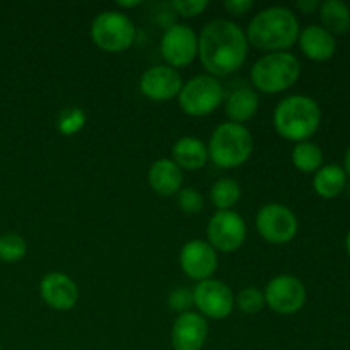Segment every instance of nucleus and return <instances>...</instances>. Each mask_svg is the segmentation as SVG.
<instances>
[{
  "label": "nucleus",
  "instance_id": "20e7f679",
  "mask_svg": "<svg viewBox=\"0 0 350 350\" xmlns=\"http://www.w3.org/2000/svg\"><path fill=\"white\" fill-rule=\"evenodd\" d=\"M208 159L224 170L243 166L252 157L253 137L245 125L239 123H221L212 132L208 142Z\"/></svg>",
  "mask_w": 350,
  "mask_h": 350
},
{
  "label": "nucleus",
  "instance_id": "bb28decb",
  "mask_svg": "<svg viewBox=\"0 0 350 350\" xmlns=\"http://www.w3.org/2000/svg\"><path fill=\"white\" fill-rule=\"evenodd\" d=\"M85 120H88V116H85V113L82 111L81 108L64 109V111L60 113V116H58L57 122L58 132H60L62 135H74V133L81 132V130L84 129Z\"/></svg>",
  "mask_w": 350,
  "mask_h": 350
},
{
  "label": "nucleus",
  "instance_id": "f3484780",
  "mask_svg": "<svg viewBox=\"0 0 350 350\" xmlns=\"http://www.w3.org/2000/svg\"><path fill=\"white\" fill-rule=\"evenodd\" d=\"M147 180H149L150 188L157 195L173 197V195H178V191L181 190V185H183V171H181V167L173 159L163 157V159H157L150 164Z\"/></svg>",
  "mask_w": 350,
  "mask_h": 350
},
{
  "label": "nucleus",
  "instance_id": "c9c22d12",
  "mask_svg": "<svg viewBox=\"0 0 350 350\" xmlns=\"http://www.w3.org/2000/svg\"><path fill=\"white\" fill-rule=\"evenodd\" d=\"M345 188H347V190H349V197H350V185H347V187H345Z\"/></svg>",
  "mask_w": 350,
  "mask_h": 350
},
{
  "label": "nucleus",
  "instance_id": "7ed1b4c3",
  "mask_svg": "<svg viewBox=\"0 0 350 350\" xmlns=\"http://www.w3.org/2000/svg\"><path fill=\"white\" fill-rule=\"evenodd\" d=\"M321 109L310 96L296 94L284 98L273 111V126L280 137L293 142H304L318 130Z\"/></svg>",
  "mask_w": 350,
  "mask_h": 350
},
{
  "label": "nucleus",
  "instance_id": "a878e982",
  "mask_svg": "<svg viewBox=\"0 0 350 350\" xmlns=\"http://www.w3.org/2000/svg\"><path fill=\"white\" fill-rule=\"evenodd\" d=\"M234 304L245 314H256L265 308V296L256 287H246L234 297Z\"/></svg>",
  "mask_w": 350,
  "mask_h": 350
},
{
  "label": "nucleus",
  "instance_id": "dca6fc26",
  "mask_svg": "<svg viewBox=\"0 0 350 350\" xmlns=\"http://www.w3.org/2000/svg\"><path fill=\"white\" fill-rule=\"evenodd\" d=\"M40 294L46 306L57 311H68L77 304L79 287L62 272H51L41 279Z\"/></svg>",
  "mask_w": 350,
  "mask_h": 350
},
{
  "label": "nucleus",
  "instance_id": "393cba45",
  "mask_svg": "<svg viewBox=\"0 0 350 350\" xmlns=\"http://www.w3.org/2000/svg\"><path fill=\"white\" fill-rule=\"evenodd\" d=\"M27 245L23 236L16 232H5L0 236V262L16 263L26 256Z\"/></svg>",
  "mask_w": 350,
  "mask_h": 350
},
{
  "label": "nucleus",
  "instance_id": "c85d7f7f",
  "mask_svg": "<svg viewBox=\"0 0 350 350\" xmlns=\"http://www.w3.org/2000/svg\"><path fill=\"white\" fill-rule=\"evenodd\" d=\"M167 306L171 311H176L180 314L190 311V308L195 306L193 291L187 289V287H178V289L171 291L170 297H167Z\"/></svg>",
  "mask_w": 350,
  "mask_h": 350
},
{
  "label": "nucleus",
  "instance_id": "2eb2a0df",
  "mask_svg": "<svg viewBox=\"0 0 350 350\" xmlns=\"http://www.w3.org/2000/svg\"><path fill=\"white\" fill-rule=\"evenodd\" d=\"M208 335L207 320L200 313L187 311L178 314L171 328V345L174 350H202Z\"/></svg>",
  "mask_w": 350,
  "mask_h": 350
},
{
  "label": "nucleus",
  "instance_id": "72a5a7b5",
  "mask_svg": "<svg viewBox=\"0 0 350 350\" xmlns=\"http://www.w3.org/2000/svg\"><path fill=\"white\" fill-rule=\"evenodd\" d=\"M344 164H345V167H344L345 174H349V176H350V147L347 149V152H345V161H344Z\"/></svg>",
  "mask_w": 350,
  "mask_h": 350
},
{
  "label": "nucleus",
  "instance_id": "f257e3e1",
  "mask_svg": "<svg viewBox=\"0 0 350 350\" xmlns=\"http://www.w3.org/2000/svg\"><path fill=\"white\" fill-rule=\"evenodd\" d=\"M246 55V34L232 21H211L198 36V58L212 77H226L236 72L245 64Z\"/></svg>",
  "mask_w": 350,
  "mask_h": 350
},
{
  "label": "nucleus",
  "instance_id": "f704fd0d",
  "mask_svg": "<svg viewBox=\"0 0 350 350\" xmlns=\"http://www.w3.org/2000/svg\"><path fill=\"white\" fill-rule=\"evenodd\" d=\"M345 248H347V253H349V256H350V231H349L347 238H345Z\"/></svg>",
  "mask_w": 350,
  "mask_h": 350
},
{
  "label": "nucleus",
  "instance_id": "7c9ffc66",
  "mask_svg": "<svg viewBox=\"0 0 350 350\" xmlns=\"http://www.w3.org/2000/svg\"><path fill=\"white\" fill-rule=\"evenodd\" d=\"M224 9L228 10L231 16H245L248 14L250 10L253 9V2L252 0H226L224 2Z\"/></svg>",
  "mask_w": 350,
  "mask_h": 350
},
{
  "label": "nucleus",
  "instance_id": "9d476101",
  "mask_svg": "<svg viewBox=\"0 0 350 350\" xmlns=\"http://www.w3.org/2000/svg\"><path fill=\"white\" fill-rule=\"evenodd\" d=\"M265 306L279 314H294L306 303V287L297 277L279 275L263 291Z\"/></svg>",
  "mask_w": 350,
  "mask_h": 350
},
{
  "label": "nucleus",
  "instance_id": "39448f33",
  "mask_svg": "<svg viewBox=\"0 0 350 350\" xmlns=\"http://www.w3.org/2000/svg\"><path fill=\"white\" fill-rule=\"evenodd\" d=\"M299 75V60L289 51H273L263 55L250 72L253 88L265 94H277L293 88Z\"/></svg>",
  "mask_w": 350,
  "mask_h": 350
},
{
  "label": "nucleus",
  "instance_id": "6e6552de",
  "mask_svg": "<svg viewBox=\"0 0 350 350\" xmlns=\"http://www.w3.org/2000/svg\"><path fill=\"white\" fill-rule=\"evenodd\" d=\"M297 217L282 204H267L256 214V229L265 241L272 245H286L297 234Z\"/></svg>",
  "mask_w": 350,
  "mask_h": 350
},
{
  "label": "nucleus",
  "instance_id": "5701e85b",
  "mask_svg": "<svg viewBox=\"0 0 350 350\" xmlns=\"http://www.w3.org/2000/svg\"><path fill=\"white\" fill-rule=\"evenodd\" d=\"M211 200L219 211H232L241 200V187L232 178H221L211 188Z\"/></svg>",
  "mask_w": 350,
  "mask_h": 350
},
{
  "label": "nucleus",
  "instance_id": "423d86ee",
  "mask_svg": "<svg viewBox=\"0 0 350 350\" xmlns=\"http://www.w3.org/2000/svg\"><path fill=\"white\" fill-rule=\"evenodd\" d=\"M135 24L126 14L118 10H105L98 14L91 24L92 41L109 53L129 50L135 41Z\"/></svg>",
  "mask_w": 350,
  "mask_h": 350
},
{
  "label": "nucleus",
  "instance_id": "c756f323",
  "mask_svg": "<svg viewBox=\"0 0 350 350\" xmlns=\"http://www.w3.org/2000/svg\"><path fill=\"white\" fill-rule=\"evenodd\" d=\"M171 9L183 17H197L208 7V0H174Z\"/></svg>",
  "mask_w": 350,
  "mask_h": 350
},
{
  "label": "nucleus",
  "instance_id": "f03ea898",
  "mask_svg": "<svg viewBox=\"0 0 350 350\" xmlns=\"http://www.w3.org/2000/svg\"><path fill=\"white\" fill-rule=\"evenodd\" d=\"M299 21L287 7H267L260 10L246 29L248 44L263 51H286L299 38Z\"/></svg>",
  "mask_w": 350,
  "mask_h": 350
},
{
  "label": "nucleus",
  "instance_id": "412c9836",
  "mask_svg": "<svg viewBox=\"0 0 350 350\" xmlns=\"http://www.w3.org/2000/svg\"><path fill=\"white\" fill-rule=\"evenodd\" d=\"M313 187L320 197L335 198L347 187V174L337 164L321 166L313 178Z\"/></svg>",
  "mask_w": 350,
  "mask_h": 350
},
{
  "label": "nucleus",
  "instance_id": "f8f14e48",
  "mask_svg": "<svg viewBox=\"0 0 350 350\" xmlns=\"http://www.w3.org/2000/svg\"><path fill=\"white\" fill-rule=\"evenodd\" d=\"M193 303L202 317L224 320L234 310V296L229 286L215 279L202 280L193 289Z\"/></svg>",
  "mask_w": 350,
  "mask_h": 350
},
{
  "label": "nucleus",
  "instance_id": "6ab92c4d",
  "mask_svg": "<svg viewBox=\"0 0 350 350\" xmlns=\"http://www.w3.org/2000/svg\"><path fill=\"white\" fill-rule=\"evenodd\" d=\"M258 106L260 99L255 89L241 85L229 94L228 101H226V115L232 123L243 125L255 116V113L258 111Z\"/></svg>",
  "mask_w": 350,
  "mask_h": 350
},
{
  "label": "nucleus",
  "instance_id": "b1692460",
  "mask_svg": "<svg viewBox=\"0 0 350 350\" xmlns=\"http://www.w3.org/2000/svg\"><path fill=\"white\" fill-rule=\"evenodd\" d=\"M293 164L303 173H314L323 164V152L317 144L304 140L293 149Z\"/></svg>",
  "mask_w": 350,
  "mask_h": 350
},
{
  "label": "nucleus",
  "instance_id": "2f4dec72",
  "mask_svg": "<svg viewBox=\"0 0 350 350\" xmlns=\"http://www.w3.org/2000/svg\"><path fill=\"white\" fill-rule=\"evenodd\" d=\"M321 3L318 0H297L296 2V9L299 10L301 14H313L314 10L320 9Z\"/></svg>",
  "mask_w": 350,
  "mask_h": 350
},
{
  "label": "nucleus",
  "instance_id": "cd10ccee",
  "mask_svg": "<svg viewBox=\"0 0 350 350\" xmlns=\"http://www.w3.org/2000/svg\"><path fill=\"white\" fill-rule=\"evenodd\" d=\"M178 207L185 212V214H198L204 208V197L197 188H181L178 191Z\"/></svg>",
  "mask_w": 350,
  "mask_h": 350
},
{
  "label": "nucleus",
  "instance_id": "473e14b6",
  "mask_svg": "<svg viewBox=\"0 0 350 350\" xmlns=\"http://www.w3.org/2000/svg\"><path fill=\"white\" fill-rule=\"evenodd\" d=\"M116 5H118L120 9H133V7L142 5V2H139V0H130V2H123V0H118V2H116Z\"/></svg>",
  "mask_w": 350,
  "mask_h": 350
},
{
  "label": "nucleus",
  "instance_id": "4468645a",
  "mask_svg": "<svg viewBox=\"0 0 350 350\" xmlns=\"http://www.w3.org/2000/svg\"><path fill=\"white\" fill-rule=\"evenodd\" d=\"M139 88L140 92L152 101H170L180 94L183 81L176 68L170 65H156L144 72Z\"/></svg>",
  "mask_w": 350,
  "mask_h": 350
},
{
  "label": "nucleus",
  "instance_id": "4be33fe9",
  "mask_svg": "<svg viewBox=\"0 0 350 350\" xmlns=\"http://www.w3.org/2000/svg\"><path fill=\"white\" fill-rule=\"evenodd\" d=\"M321 24L328 33L344 34L350 29V9L342 0H327L320 5Z\"/></svg>",
  "mask_w": 350,
  "mask_h": 350
},
{
  "label": "nucleus",
  "instance_id": "1a4fd4ad",
  "mask_svg": "<svg viewBox=\"0 0 350 350\" xmlns=\"http://www.w3.org/2000/svg\"><path fill=\"white\" fill-rule=\"evenodd\" d=\"M207 238L215 252H236L246 239L245 219L234 211H217L208 221Z\"/></svg>",
  "mask_w": 350,
  "mask_h": 350
},
{
  "label": "nucleus",
  "instance_id": "9b49d317",
  "mask_svg": "<svg viewBox=\"0 0 350 350\" xmlns=\"http://www.w3.org/2000/svg\"><path fill=\"white\" fill-rule=\"evenodd\" d=\"M161 55L170 67H185L198 55V36L187 24H171L161 40Z\"/></svg>",
  "mask_w": 350,
  "mask_h": 350
},
{
  "label": "nucleus",
  "instance_id": "0eeeda50",
  "mask_svg": "<svg viewBox=\"0 0 350 350\" xmlns=\"http://www.w3.org/2000/svg\"><path fill=\"white\" fill-rule=\"evenodd\" d=\"M224 88L212 75L204 74L183 84L178 101L180 108L190 116H207L224 101Z\"/></svg>",
  "mask_w": 350,
  "mask_h": 350
},
{
  "label": "nucleus",
  "instance_id": "ddd939ff",
  "mask_svg": "<svg viewBox=\"0 0 350 350\" xmlns=\"http://www.w3.org/2000/svg\"><path fill=\"white\" fill-rule=\"evenodd\" d=\"M180 265L190 279L198 280V282L212 279L219 265L217 252L207 241L191 239V241L185 243V246L181 248Z\"/></svg>",
  "mask_w": 350,
  "mask_h": 350
},
{
  "label": "nucleus",
  "instance_id": "aec40b11",
  "mask_svg": "<svg viewBox=\"0 0 350 350\" xmlns=\"http://www.w3.org/2000/svg\"><path fill=\"white\" fill-rule=\"evenodd\" d=\"M173 161L181 170H202L208 159V150L202 140L195 137H181L173 146Z\"/></svg>",
  "mask_w": 350,
  "mask_h": 350
},
{
  "label": "nucleus",
  "instance_id": "a211bd4d",
  "mask_svg": "<svg viewBox=\"0 0 350 350\" xmlns=\"http://www.w3.org/2000/svg\"><path fill=\"white\" fill-rule=\"evenodd\" d=\"M299 46L303 50V53L308 58L317 62H325L328 58H332L337 50V43H335L334 34L328 33L325 27L317 26H308L304 27L299 33Z\"/></svg>",
  "mask_w": 350,
  "mask_h": 350
}]
</instances>
